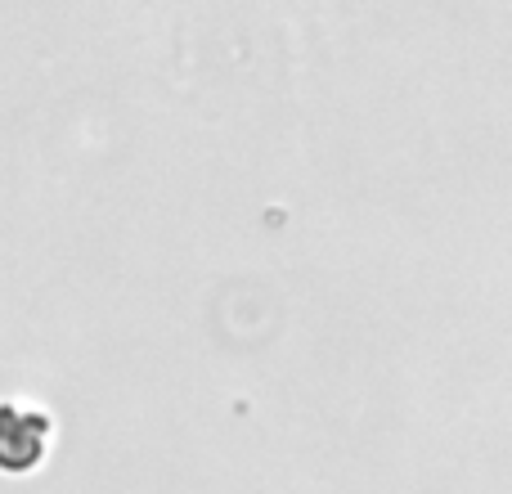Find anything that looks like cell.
<instances>
[{"mask_svg":"<svg viewBox=\"0 0 512 494\" xmlns=\"http://www.w3.org/2000/svg\"><path fill=\"white\" fill-rule=\"evenodd\" d=\"M45 423L41 414L23 405H0V468L9 472H27L41 463V450H45Z\"/></svg>","mask_w":512,"mask_h":494,"instance_id":"cell-1","label":"cell"}]
</instances>
